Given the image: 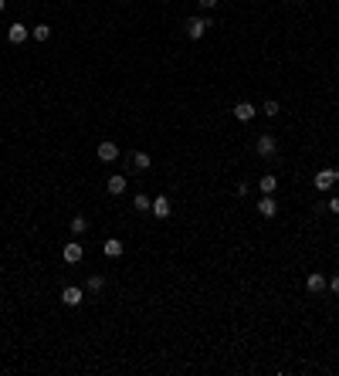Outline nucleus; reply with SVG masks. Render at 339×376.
<instances>
[{
  "label": "nucleus",
  "mask_w": 339,
  "mask_h": 376,
  "mask_svg": "<svg viewBox=\"0 0 339 376\" xmlns=\"http://www.w3.org/2000/svg\"><path fill=\"white\" fill-rule=\"evenodd\" d=\"M255 112H258V109H255L251 102H237V105H234V119H237V122H251V119H255Z\"/></svg>",
  "instance_id": "obj_7"
},
{
  "label": "nucleus",
  "mask_w": 339,
  "mask_h": 376,
  "mask_svg": "<svg viewBox=\"0 0 339 376\" xmlns=\"http://www.w3.org/2000/svg\"><path fill=\"white\" fill-rule=\"evenodd\" d=\"M326 274H319V271H312L309 274V278H305V288H309V292H312V295H319V292H326Z\"/></svg>",
  "instance_id": "obj_5"
},
{
  "label": "nucleus",
  "mask_w": 339,
  "mask_h": 376,
  "mask_svg": "<svg viewBox=\"0 0 339 376\" xmlns=\"http://www.w3.org/2000/svg\"><path fill=\"white\" fill-rule=\"evenodd\" d=\"M207 27H210L207 17H190V21H187V37H190V41H200V37L207 34Z\"/></svg>",
  "instance_id": "obj_2"
},
{
  "label": "nucleus",
  "mask_w": 339,
  "mask_h": 376,
  "mask_svg": "<svg viewBox=\"0 0 339 376\" xmlns=\"http://www.w3.org/2000/svg\"><path fill=\"white\" fill-rule=\"evenodd\" d=\"M102 251H105V258H119V254L125 251V244H122L119 238H109L105 244H102Z\"/></svg>",
  "instance_id": "obj_10"
},
{
  "label": "nucleus",
  "mask_w": 339,
  "mask_h": 376,
  "mask_svg": "<svg viewBox=\"0 0 339 376\" xmlns=\"http://www.w3.org/2000/svg\"><path fill=\"white\" fill-rule=\"evenodd\" d=\"M326 288L332 292V295H339V274H332V278H329V281H326Z\"/></svg>",
  "instance_id": "obj_21"
},
{
  "label": "nucleus",
  "mask_w": 339,
  "mask_h": 376,
  "mask_svg": "<svg viewBox=\"0 0 339 376\" xmlns=\"http://www.w3.org/2000/svg\"><path fill=\"white\" fill-rule=\"evenodd\" d=\"M258 156L261 160H275L278 156V136H271V132H265V136H258Z\"/></svg>",
  "instance_id": "obj_1"
},
{
  "label": "nucleus",
  "mask_w": 339,
  "mask_h": 376,
  "mask_svg": "<svg viewBox=\"0 0 339 376\" xmlns=\"http://www.w3.org/2000/svg\"><path fill=\"white\" fill-rule=\"evenodd\" d=\"M258 190H261V194H275V190H278V176H275V173L261 176V180H258Z\"/></svg>",
  "instance_id": "obj_14"
},
{
  "label": "nucleus",
  "mask_w": 339,
  "mask_h": 376,
  "mask_svg": "<svg viewBox=\"0 0 339 376\" xmlns=\"http://www.w3.org/2000/svg\"><path fill=\"white\" fill-rule=\"evenodd\" d=\"M329 214H339V197H329V204H326Z\"/></svg>",
  "instance_id": "obj_22"
},
{
  "label": "nucleus",
  "mask_w": 339,
  "mask_h": 376,
  "mask_svg": "<svg viewBox=\"0 0 339 376\" xmlns=\"http://www.w3.org/2000/svg\"><path fill=\"white\" fill-rule=\"evenodd\" d=\"M105 186H109V194H112V197L125 194V176H122V173H112V176H109V183H105Z\"/></svg>",
  "instance_id": "obj_12"
},
{
  "label": "nucleus",
  "mask_w": 339,
  "mask_h": 376,
  "mask_svg": "<svg viewBox=\"0 0 339 376\" xmlns=\"http://www.w3.org/2000/svg\"><path fill=\"white\" fill-rule=\"evenodd\" d=\"M153 166V160H149V153H133V170L136 173H143Z\"/></svg>",
  "instance_id": "obj_15"
},
{
  "label": "nucleus",
  "mask_w": 339,
  "mask_h": 376,
  "mask_svg": "<svg viewBox=\"0 0 339 376\" xmlns=\"http://www.w3.org/2000/svg\"><path fill=\"white\" fill-rule=\"evenodd\" d=\"M258 214H261V217H275V214H278V204H275V197H271V194H261Z\"/></svg>",
  "instance_id": "obj_6"
},
{
  "label": "nucleus",
  "mask_w": 339,
  "mask_h": 376,
  "mask_svg": "<svg viewBox=\"0 0 339 376\" xmlns=\"http://www.w3.org/2000/svg\"><path fill=\"white\" fill-rule=\"evenodd\" d=\"M133 204H136V210H139V214H146V210H153V200H149L146 194H136V200H133Z\"/></svg>",
  "instance_id": "obj_17"
},
{
  "label": "nucleus",
  "mask_w": 339,
  "mask_h": 376,
  "mask_svg": "<svg viewBox=\"0 0 339 376\" xmlns=\"http://www.w3.org/2000/svg\"><path fill=\"white\" fill-rule=\"evenodd\" d=\"M61 302H65L68 308H75V305H81V302H85V292H81V288H75V285H68V288H61Z\"/></svg>",
  "instance_id": "obj_4"
},
{
  "label": "nucleus",
  "mask_w": 339,
  "mask_h": 376,
  "mask_svg": "<svg viewBox=\"0 0 339 376\" xmlns=\"http://www.w3.org/2000/svg\"><path fill=\"white\" fill-rule=\"evenodd\" d=\"M261 112H265V115H268V119H275V115H278V112H282V105H278V102H275V99H268V102H265V105H261Z\"/></svg>",
  "instance_id": "obj_18"
},
{
  "label": "nucleus",
  "mask_w": 339,
  "mask_h": 376,
  "mask_svg": "<svg viewBox=\"0 0 339 376\" xmlns=\"http://www.w3.org/2000/svg\"><path fill=\"white\" fill-rule=\"evenodd\" d=\"M4 7H7V0H0V11H4Z\"/></svg>",
  "instance_id": "obj_25"
},
{
  "label": "nucleus",
  "mask_w": 339,
  "mask_h": 376,
  "mask_svg": "<svg viewBox=\"0 0 339 376\" xmlns=\"http://www.w3.org/2000/svg\"><path fill=\"white\" fill-rule=\"evenodd\" d=\"M332 183H339V170H336V166L316 173V190H332Z\"/></svg>",
  "instance_id": "obj_3"
},
{
  "label": "nucleus",
  "mask_w": 339,
  "mask_h": 376,
  "mask_svg": "<svg viewBox=\"0 0 339 376\" xmlns=\"http://www.w3.org/2000/svg\"><path fill=\"white\" fill-rule=\"evenodd\" d=\"M248 190H251L248 183H237V186H234V194H237V197H248Z\"/></svg>",
  "instance_id": "obj_23"
},
{
  "label": "nucleus",
  "mask_w": 339,
  "mask_h": 376,
  "mask_svg": "<svg viewBox=\"0 0 339 376\" xmlns=\"http://www.w3.org/2000/svg\"><path fill=\"white\" fill-rule=\"evenodd\" d=\"M153 217H159V220L169 217V197H156L153 200Z\"/></svg>",
  "instance_id": "obj_13"
},
{
  "label": "nucleus",
  "mask_w": 339,
  "mask_h": 376,
  "mask_svg": "<svg viewBox=\"0 0 339 376\" xmlns=\"http://www.w3.org/2000/svg\"><path fill=\"white\" fill-rule=\"evenodd\" d=\"M48 37H51V27H48V24H37V27H34V41H48Z\"/></svg>",
  "instance_id": "obj_20"
},
{
  "label": "nucleus",
  "mask_w": 339,
  "mask_h": 376,
  "mask_svg": "<svg viewBox=\"0 0 339 376\" xmlns=\"http://www.w3.org/2000/svg\"><path fill=\"white\" fill-rule=\"evenodd\" d=\"M27 34H31V31H27L24 24H11V31H7V41H11V44H24V41H27Z\"/></svg>",
  "instance_id": "obj_8"
},
{
  "label": "nucleus",
  "mask_w": 339,
  "mask_h": 376,
  "mask_svg": "<svg viewBox=\"0 0 339 376\" xmlns=\"http://www.w3.org/2000/svg\"><path fill=\"white\" fill-rule=\"evenodd\" d=\"M81 254H85V251H81V244H65V251H61V258H65L68 264H78Z\"/></svg>",
  "instance_id": "obj_11"
},
{
  "label": "nucleus",
  "mask_w": 339,
  "mask_h": 376,
  "mask_svg": "<svg viewBox=\"0 0 339 376\" xmlns=\"http://www.w3.org/2000/svg\"><path fill=\"white\" fill-rule=\"evenodd\" d=\"M197 4H200L203 11H214V7H217V0H197Z\"/></svg>",
  "instance_id": "obj_24"
},
{
  "label": "nucleus",
  "mask_w": 339,
  "mask_h": 376,
  "mask_svg": "<svg viewBox=\"0 0 339 376\" xmlns=\"http://www.w3.org/2000/svg\"><path fill=\"white\" fill-rule=\"evenodd\" d=\"M85 288H89V295H99L102 288H105V278H102V274H89V285Z\"/></svg>",
  "instance_id": "obj_16"
},
{
  "label": "nucleus",
  "mask_w": 339,
  "mask_h": 376,
  "mask_svg": "<svg viewBox=\"0 0 339 376\" xmlns=\"http://www.w3.org/2000/svg\"><path fill=\"white\" fill-rule=\"evenodd\" d=\"M99 160H102V163L119 160V146H115V143H99Z\"/></svg>",
  "instance_id": "obj_9"
},
{
  "label": "nucleus",
  "mask_w": 339,
  "mask_h": 376,
  "mask_svg": "<svg viewBox=\"0 0 339 376\" xmlns=\"http://www.w3.org/2000/svg\"><path fill=\"white\" fill-rule=\"evenodd\" d=\"M71 230H75V234H85V230H89V220H85V217H71Z\"/></svg>",
  "instance_id": "obj_19"
}]
</instances>
